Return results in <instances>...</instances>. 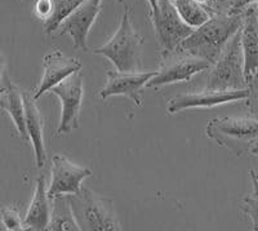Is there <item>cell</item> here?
Listing matches in <instances>:
<instances>
[{"mask_svg": "<svg viewBox=\"0 0 258 231\" xmlns=\"http://www.w3.org/2000/svg\"><path fill=\"white\" fill-rule=\"evenodd\" d=\"M243 24L240 27V41L244 56V75L249 87L258 74V6L250 4L241 11Z\"/></svg>", "mask_w": 258, "mask_h": 231, "instance_id": "4fadbf2b", "label": "cell"}, {"mask_svg": "<svg viewBox=\"0 0 258 231\" xmlns=\"http://www.w3.org/2000/svg\"><path fill=\"white\" fill-rule=\"evenodd\" d=\"M50 217L47 230L53 231H79L77 219L74 217L68 195H59L52 199Z\"/></svg>", "mask_w": 258, "mask_h": 231, "instance_id": "ac0fdd59", "label": "cell"}, {"mask_svg": "<svg viewBox=\"0 0 258 231\" xmlns=\"http://www.w3.org/2000/svg\"><path fill=\"white\" fill-rule=\"evenodd\" d=\"M69 196L71 209L80 230L116 231L121 230L117 221L112 199L98 195L87 188Z\"/></svg>", "mask_w": 258, "mask_h": 231, "instance_id": "7a4b0ae2", "label": "cell"}, {"mask_svg": "<svg viewBox=\"0 0 258 231\" xmlns=\"http://www.w3.org/2000/svg\"><path fill=\"white\" fill-rule=\"evenodd\" d=\"M34 11H35L36 17L40 18L44 22V21H47L52 16L53 0H35Z\"/></svg>", "mask_w": 258, "mask_h": 231, "instance_id": "603a6c76", "label": "cell"}, {"mask_svg": "<svg viewBox=\"0 0 258 231\" xmlns=\"http://www.w3.org/2000/svg\"><path fill=\"white\" fill-rule=\"evenodd\" d=\"M3 69H4V59L3 56H0V80H2V75H3Z\"/></svg>", "mask_w": 258, "mask_h": 231, "instance_id": "484cf974", "label": "cell"}, {"mask_svg": "<svg viewBox=\"0 0 258 231\" xmlns=\"http://www.w3.org/2000/svg\"><path fill=\"white\" fill-rule=\"evenodd\" d=\"M2 97V96H0ZM0 107L6 110L12 118L13 123L17 128L18 133L22 140H27L26 124H25V105L22 91L15 84H11L6 88L3 98H0Z\"/></svg>", "mask_w": 258, "mask_h": 231, "instance_id": "e0dca14e", "label": "cell"}, {"mask_svg": "<svg viewBox=\"0 0 258 231\" xmlns=\"http://www.w3.org/2000/svg\"><path fill=\"white\" fill-rule=\"evenodd\" d=\"M116 2H117V3H123L124 0H116Z\"/></svg>", "mask_w": 258, "mask_h": 231, "instance_id": "f546056e", "label": "cell"}, {"mask_svg": "<svg viewBox=\"0 0 258 231\" xmlns=\"http://www.w3.org/2000/svg\"><path fill=\"white\" fill-rule=\"evenodd\" d=\"M43 65H44V71H43V78L36 89V93L34 94L35 101H38L50 88L61 83L71 74L82 70V62L79 60L64 56L58 49H54L52 53L47 54L44 57Z\"/></svg>", "mask_w": 258, "mask_h": 231, "instance_id": "5bb4252c", "label": "cell"}, {"mask_svg": "<svg viewBox=\"0 0 258 231\" xmlns=\"http://www.w3.org/2000/svg\"><path fill=\"white\" fill-rule=\"evenodd\" d=\"M156 74V71H114L106 73L107 82L105 88L98 93L103 100L112 96H124L132 100L136 106L142 107L144 102L141 98L142 88Z\"/></svg>", "mask_w": 258, "mask_h": 231, "instance_id": "7c38bea8", "label": "cell"}, {"mask_svg": "<svg viewBox=\"0 0 258 231\" xmlns=\"http://www.w3.org/2000/svg\"><path fill=\"white\" fill-rule=\"evenodd\" d=\"M250 96L249 87L244 89H232V91H211L206 89L195 93H183L174 96L168 101V112L177 114L187 108H209L222 103L236 102V101L248 100Z\"/></svg>", "mask_w": 258, "mask_h": 231, "instance_id": "30bf717a", "label": "cell"}, {"mask_svg": "<svg viewBox=\"0 0 258 231\" xmlns=\"http://www.w3.org/2000/svg\"><path fill=\"white\" fill-rule=\"evenodd\" d=\"M150 18L155 29L163 52H172L185 40L191 32L192 27L186 25L177 13L172 0H158V9L150 12Z\"/></svg>", "mask_w": 258, "mask_h": 231, "instance_id": "ba28073f", "label": "cell"}, {"mask_svg": "<svg viewBox=\"0 0 258 231\" xmlns=\"http://www.w3.org/2000/svg\"><path fill=\"white\" fill-rule=\"evenodd\" d=\"M257 6H258V3H257ZM257 79H258V74H257Z\"/></svg>", "mask_w": 258, "mask_h": 231, "instance_id": "1f68e13d", "label": "cell"}, {"mask_svg": "<svg viewBox=\"0 0 258 231\" xmlns=\"http://www.w3.org/2000/svg\"><path fill=\"white\" fill-rule=\"evenodd\" d=\"M101 3L102 0H84L62 21L57 32L59 35H70L77 49L89 52L88 32L100 15Z\"/></svg>", "mask_w": 258, "mask_h": 231, "instance_id": "9c48e42d", "label": "cell"}, {"mask_svg": "<svg viewBox=\"0 0 258 231\" xmlns=\"http://www.w3.org/2000/svg\"><path fill=\"white\" fill-rule=\"evenodd\" d=\"M4 92H6V88H0V96H2V94H3Z\"/></svg>", "mask_w": 258, "mask_h": 231, "instance_id": "83f0119b", "label": "cell"}, {"mask_svg": "<svg viewBox=\"0 0 258 231\" xmlns=\"http://www.w3.org/2000/svg\"><path fill=\"white\" fill-rule=\"evenodd\" d=\"M0 219L2 223L9 231H21L25 230L24 221L21 219L20 213L16 208L13 207H4L0 211Z\"/></svg>", "mask_w": 258, "mask_h": 231, "instance_id": "44dd1931", "label": "cell"}, {"mask_svg": "<svg viewBox=\"0 0 258 231\" xmlns=\"http://www.w3.org/2000/svg\"><path fill=\"white\" fill-rule=\"evenodd\" d=\"M212 64L199 57L191 56L178 50L163 52V64L155 75L146 83V87L158 88L174 83L190 82L194 75L207 69Z\"/></svg>", "mask_w": 258, "mask_h": 231, "instance_id": "8992f818", "label": "cell"}, {"mask_svg": "<svg viewBox=\"0 0 258 231\" xmlns=\"http://www.w3.org/2000/svg\"><path fill=\"white\" fill-rule=\"evenodd\" d=\"M197 2H199V3H207V2H208V0H197Z\"/></svg>", "mask_w": 258, "mask_h": 231, "instance_id": "f1b7e54d", "label": "cell"}, {"mask_svg": "<svg viewBox=\"0 0 258 231\" xmlns=\"http://www.w3.org/2000/svg\"><path fill=\"white\" fill-rule=\"evenodd\" d=\"M142 44L144 38L136 32L128 8H125L120 26L112 38L91 52L109 59L117 71H140L142 66Z\"/></svg>", "mask_w": 258, "mask_h": 231, "instance_id": "3957f363", "label": "cell"}, {"mask_svg": "<svg viewBox=\"0 0 258 231\" xmlns=\"http://www.w3.org/2000/svg\"><path fill=\"white\" fill-rule=\"evenodd\" d=\"M50 180L48 196L49 199H54L59 195H71L79 193L82 189V182L87 177H91L92 170L88 168L79 167L71 163L63 155H54L52 158V168H50Z\"/></svg>", "mask_w": 258, "mask_h": 231, "instance_id": "8fae6325", "label": "cell"}, {"mask_svg": "<svg viewBox=\"0 0 258 231\" xmlns=\"http://www.w3.org/2000/svg\"><path fill=\"white\" fill-rule=\"evenodd\" d=\"M50 94H54L59 98L62 105L61 120L57 128L58 135H68L79 127V117L82 110L84 85L83 75L80 71L71 74L61 83L49 89Z\"/></svg>", "mask_w": 258, "mask_h": 231, "instance_id": "52a82bcc", "label": "cell"}, {"mask_svg": "<svg viewBox=\"0 0 258 231\" xmlns=\"http://www.w3.org/2000/svg\"><path fill=\"white\" fill-rule=\"evenodd\" d=\"M83 2L84 0H53L52 16L47 21H44L45 34L52 35L53 32H56L62 21Z\"/></svg>", "mask_w": 258, "mask_h": 231, "instance_id": "ffe728a7", "label": "cell"}, {"mask_svg": "<svg viewBox=\"0 0 258 231\" xmlns=\"http://www.w3.org/2000/svg\"><path fill=\"white\" fill-rule=\"evenodd\" d=\"M150 6V12H155L158 9V0H147Z\"/></svg>", "mask_w": 258, "mask_h": 231, "instance_id": "d4e9b609", "label": "cell"}, {"mask_svg": "<svg viewBox=\"0 0 258 231\" xmlns=\"http://www.w3.org/2000/svg\"><path fill=\"white\" fill-rule=\"evenodd\" d=\"M50 202L52 200L48 196L45 177L41 175L36 180L34 198H32L29 211H27L26 217L24 219L25 230H27V228L34 231L47 230L50 217Z\"/></svg>", "mask_w": 258, "mask_h": 231, "instance_id": "2e32d148", "label": "cell"}, {"mask_svg": "<svg viewBox=\"0 0 258 231\" xmlns=\"http://www.w3.org/2000/svg\"><path fill=\"white\" fill-rule=\"evenodd\" d=\"M241 211L250 218L253 230L258 231V196H245L241 204Z\"/></svg>", "mask_w": 258, "mask_h": 231, "instance_id": "7402d4cb", "label": "cell"}, {"mask_svg": "<svg viewBox=\"0 0 258 231\" xmlns=\"http://www.w3.org/2000/svg\"><path fill=\"white\" fill-rule=\"evenodd\" d=\"M255 80H257V82H258V79H257V78H255ZM257 89H258V85H257Z\"/></svg>", "mask_w": 258, "mask_h": 231, "instance_id": "4dcf8cb0", "label": "cell"}, {"mask_svg": "<svg viewBox=\"0 0 258 231\" xmlns=\"http://www.w3.org/2000/svg\"><path fill=\"white\" fill-rule=\"evenodd\" d=\"M206 132L211 140L238 156L252 154L253 146L258 141V118H214L209 120Z\"/></svg>", "mask_w": 258, "mask_h": 231, "instance_id": "277c9868", "label": "cell"}, {"mask_svg": "<svg viewBox=\"0 0 258 231\" xmlns=\"http://www.w3.org/2000/svg\"><path fill=\"white\" fill-rule=\"evenodd\" d=\"M243 15L213 13L202 26L194 29L176 50L206 60L213 65L235 32L240 30Z\"/></svg>", "mask_w": 258, "mask_h": 231, "instance_id": "6da1fadb", "label": "cell"}, {"mask_svg": "<svg viewBox=\"0 0 258 231\" xmlns=\"http://www.w3.org/2000/svg\"><path fill=\"white\" fill-rule=\"evenodd\" d=\"M252 154H254V155L258 156V141L254 144V146H253L252 149Z\"/></svg>", "mask_w": 258, "mask_h": 231, "instance_id": "4316f807", "label": "cell"}, {"mask_svg": "<svg viewBox=\"0 0 258 231\" xmlns=\"http://www.w3.org/2000/svg\"><path fill=\"white\" fill-rule=\"evenodd\" d=\"M206 89L232 91L248 88L244 75V56L241 49L240 30L231 36L218 59L211 66Z\"/></svg>", "mask_w": 258, "mask_h": 231, "instance_id": "5b68a950", "label": "cell"}, {"mask_svg": "<svg viewBox=\"0 0 258 231\" xmlns=\"http://www.w3.org/2000/svg\"><path fill=\"white\" fill-rule=\"evenodd\" d=\"M250 179L253 182V195L258 196V172L254 169H250Z\"/></svg>", "mask_w": 258, "mask_h": 231, "instance_id": "cb8c5ba5", "label": "cell"}, {"mask_svg": "<svg viewBox=\"0 0 258 231\" xmlns=\"http://www.w3.org/2000/svg\"><path fill=\"white\" fill-rule=\"evenodd\" d=\"M25 105V124H26L27 137L31 141L35 161L39 168H43L47 160V149L44 141V120L35 103V98L27 92H22Z\"/></svg>", "mask_w": 258, "mask_h": 231, "instance_id": "9a60e30c", "label": "cell"}, {"mask_svg": "<svg viewBox=\"0 0 258 231\" xmlns=\"http://www.w3.org/2000/svg\"><path fill=\"white\" fill-rule=\"evenodd\" d=\"M181 20L192 29L202 26L211 18V13L197 0H172Z\"/></svg>", "mask_w": 258, "mask_h": 231, "instance_id": "d6986e66", "label": "cell"}]
</instances>
